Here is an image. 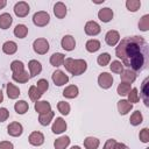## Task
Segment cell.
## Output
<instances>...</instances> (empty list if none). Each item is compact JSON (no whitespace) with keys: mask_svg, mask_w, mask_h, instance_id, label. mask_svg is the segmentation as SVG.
Here are the masks:
<instances>
[{"mask_svg":"<svg viewBox=\"0 0 149 149\" xmlns=\"http://www.w3.org/2000/svg\"><path fill=\"white\" fill-rule=\"evenodd\" d=\"M28 95H29V98H30L31 101L36 102V101H38L40 98L42 97V93L37 90V87H36L35 85H31V86L29 87V90H28Z\"/></svg>","mask_w":149,"mask_h":149,"instance_id":"obj_35","label":"cell"},{"mask_svg":"<svg viewBox=\"0 0 149 149\" xmlns=\"http://www.w3.org/2000/svg\"><path fill=\"white\" fill-rule=\"evenodd\" d=\"M13 33H14V35H15L17 38H24V37L28 35V27H27L26 24L20 23V24H17V26H15Z\"/></svg>","mask_w":149,"mask_h":149,"instance_id":"obj_32","label":"cell"},{"mask_svg":"<svg viewBox=\"0 0 149 149\" xmlns=\"http://www.w3.org/2000/svg\"><path fill=\"white\" fill-rule=\"evenodd\" d=\"M64 59H65V55H64V54H62V52H55V54H52V55L50 56L49 62H50V64H51L52 66L58 68V66L63 65Z\"/></svg>","mask_w":149,"mask_h":149,"instance_id":"obj_24","label":"cell"},{"mask_svg":"<svg viewBox=\"0 0 149 149\" xmlns=\"http://www.w3.org/2000/svg\"><path fill=\"white\" fill-rule=\"evenodd\" d=\"M116 142H118V141H116L115 139H108V140L105 142V144H104L102 149H114V147H115Z\"/></svg>","mask_w":149,"mask_h":149,"instance_id":"obj_46","label":"cell"},{"mask_svg":"<svg viewBox=\"0 0 149 149\" xmlns=\"http://www.w3.org/2000/svg\"><path fill=\"white\" fill-rule=\"evenodd\" d=\"M113 76L109 74L108 72H101L98 76V85L104 88V90H108L109 87H112L113 85Z\"/></svg>","mask_w":149,"mask_h":149,"instance_id":"obj_6","label":"cell"},{"mask_svg":"<svg viewBox=\"0 0 149 149\" xmlns=\"http://www.w3.org/2000/svg\"><path fill=\"white\" fill-rule=\"evenodd\" d=\"M34 109H35L36 113L43 114V113H47V112L51 111V105H50V102L47 101V100H38V101L35 102Z\"/></svg>","mask_w":149,"mask_h":149,"instance_id":"obj_18","label":"cell"},{"mask_svg":"<svg viewBox=\"0 0 149 149\" xmlns=\"http://www.w3.org/2000/svg\"><path fill=\"white\" fill-rule=\"evenodd\" d=\"M129 122L132 126H139L143 122V115L140 111H135L132 113L130 118H129Z\"/></svg>","mask_w":149,"mask_h":149,"instance_id":"obj_33","label":"cell"},{"mask_svg":"<svg viewBox=\"0 0 149 149\" xmlns=\"http://www.w3.org/2000/svg\"><path fill=\"white\" fill-rule=\"evenodd\" d=\"M100 146L99 139L94 136H87L84 139V147L85 149H98Z\"/></svg>","mask_w":149,"mask_h":149,"instance_id":"obj_26","label":"cell"},{"mask_svg":"<svg viewBox=\"0 0 149 149\" xmlns=\"http://www.w3.org/2000/svg\"><path fill=\"white\" fill-rule=\"evenodd\" d=\"M0 149H14V144L9 141H1L0 142Z\"/></svg>","mask_w":149,"mask_h":149,"instance_id":"obj_47","label":"cell"},{"mask_svg":"<svg viewBox=\"0 0 149 149\" xmlns=\"http://www.w3.org/2000/svg\"><path fill=\"white\" fill-rule=\"evenodd\" d=\"M109 69H111V71H112L113 73H118V74H120V73L125 70L122 63H121L120 61H118V59L112 61V63H111V65H109Z\"/></svg>","mask_w":149,"mask_h":149,"instance_id":"obj_42","label":"cell"},{"mask_svg":"<svg viewBox=\"0 0 149 149\" xmlns=\"http://www.w3.org/2000/svg\"><path fill=\"white\" fill-rule=\"evenodd\" d=\"M36 87H37V90L43 94L44 92H47L48 91V88H49V83H48V80L47 79H40V80H37V83H36V85H35Z\"/></svg>","mask_w":149,"mask_h":149,"instance_id":"obj_43","label":"cell"},{"mask_svg":"<svg viewBox=\"0 0 149 149\" xmlns=\"http://www.w3.org/2000/svg\"><path fill=\"white\" fill-rule=\"evenodd\" d=\"M7 133H8V135H10L13 137H19L23 133V127L20 122L13 121L7 126Z\"/></svg>","mask_w":149,"mask_h":149,"instance_id":"obj_11","label":"cell"},{"mask_svg":"<svg viewBox=\"0 0 149 149\" xmlns=\"http://www.w3.org/2000/svg\"><path fill=\"white\" fill-rule=\"evenodd\" d=\"M100 47H101V43H100V41L97 40V38H91V40H88V41L86 42V44H85V49H86L88 52H91V54L97 52V51L100 49Z\"/></svg>","mask_w":149,"mask_h":149,"instance_id":"obj_28","label":"cell"},{"mask_svg":"<svg viewBox=\"0 0 149 149\" xmlns=\"http://www.w3.org/2000/svg\"><path fill=\"white\" fill-rule=\"evenodd\" d=\"M66 128H68V123L62 116L56 118L51 126V130L54 134H62L66 130Z\"/></svg>","mask_w":149,"mask_h":149,"instance_id":"obj_9","label":"cell"},{"mask_svg":"<svg viewBox=\"0 0 149 149\" xmlns=\"http://www.w3.org/2000/svg\"><path fill=\"white\" fill-rule=\"evenodd\" d=\"M14 109H15V112H16L17 114L23 115V114H26V113L28 112L29 105H28V102H27L26 100H17V101L14 104Z\"/></svg>","mask_w":149,"mask_h":149,"instance_id":"obj_31","label":"cell"},{"mask_svg":"<svg viewBox=\"0 0 149 149\" xmlns=\"http://www.w3.org/2000/svg\"><path fill=\"white\" fill-rule=\"evenodd\" d=\"M132 90V84H127V83H120L116 87V93L120 95V97H126L129 91Z\"/></svg>","mask_w":149,"mask_h":149,"instance_id":"obj_34","label":"cell"},{"mask_svg":"<svg viewBox=\"0 0 149 149\" xmlns=\"http://www.w3.org/2000/svg\"><path fill=\"white\" fill-rule=\"evenodd\" d=\"M61 45L65 51H72L76 48V40L72 35H64L61 40Z\"/></svg>","mask_w":149,"mask_h":149,"instance_id":"obj_13","label":"cell"},{"mask_svg":"<svg viewBox=\"0 0 149 149\" xmlns=\"http://www.w3.org/2000/svg\"><path fill=\"white\" fill-rule=\"evenodd\" d=\"M6 91H7V95H8V98L9 99H17L19 98V95L21 94L20 93V88L15 85V84H13V83H7V85H6Z\"/></svg>","mask_w":149,"mask_h":149,"instance_id":"obj_23","label":"cell"},{"mask_svg":"<svg viewBox=\"0 0 149 149\" xmlns=\"http://www.w3.org/2000/svg\"><path fill=\"white\" fill-rule=\"evenodd\" d=\"M139 137H140L141 142H143V143H148V142H149V129H148V127H144V128L140 132Z\"/></svg>","mask_w":149,"mask_h":149,"instance_id":"obj_44","label":"cell"},{"mask_svg":"<svg viewBox=\"0 0 149 149\" xmlns=\"http://www.w3.org/2000/svg\"><path fill=\"white\" fill-rule=\"evenodd\" d=\"M120 78L122 83H127V84H133L136 80V72H134L130 69H126L120 73Z\"/></svg>","mask_w":149,"mask_h":149,"instance_id":"obj_17","label":"cell"},{"mask_svg":"<svg viewBox=\"0 0 149 149\" xmlns=\"http://www.w3.org/2000/svg\"><path fill=\"white\" fill-rule=\"evenodd\" d=\"M127 97H128V101L133 105V104H136V102H139V100H140V94H139V90L136 88V87H132V90L129 91V93L127 94Z\"/></svg>","mask_w":149,"mask_h":149,"instance_id":"obj_39","label":"cell"},{"mask_svg":"<svg viewBox=\"0 0 149 149\" xmlns=\"http://www.w3.org/2000/svg\"><path fill=\"white\" fill-rule=\"evenodd\" d=\"M78 94H79V88L77 85H68L63 90V97L68 99H74L78 97Z\"/></svg>","mask_w":149,"mask_h":149,"instance_id":"obj_20","label":"cell"},{"mask_svg":"<svg viewBox=\"0 0 149 149\" xmlns=\"http://www.w3.org/2000/svg\"><path fill=\"white\" fill-rule=\"evenodd\" d=\"M70 149H81V148H80L79 146H72V147H71Z\"/></svg>","mask_w":149,"mask_h":149,"instance_id":"obj_51","label":"cell"},{"mask_svg":"<svg viewBox=\"0 0 149 149\" xmlns=\"http://www.w3.org/2000/svg\"><path fill=\"white\" fill-rule=\"evenodd\" d=\"M2 51L6 55H14L17 51V44L14 41H6L2 44Z\"/></svg>","mask_w":149,"mask_h":149,"instance_id":"obj_29","label":"cell"},{"mask_svg":"<svg viewBox=\"0 0 149 149\" xmlns=\"http://www.w3.org/2000/svg\"><path fill=\"white\" fill-rule=\"evenodd\" d=\"M114 149H129V147H128L127 144L122 143V142H116V144H115Z\"/></svg>","mask_w":149,"mask_h":149,"instance_id":"obj_48","label":"cell"},{"mask_svg":"<svg viewBox=\"0 0 149 149\" xmlns=\"http://www.w3.org/2000/svg\"><path fill=\"white\" fill-rule=\"evenodd\" d=\"M13 23V19H12V15L9 13H2L0 14V28L6 30L8 29Z\"/></svg>","mask_w":149,"mask_h":149,"instance_id":"obj_27","label":"cell"},{"mask_svg":"<svg viewBox=\"0 0 149 149\" xmlns=\"http://www.w3.org/2000/svg\"><path fill=\"white\" fill-rule=\"evenodd\" d=\"M146 149H149V148H146Z\"/></svg>","mask_w":149,"mask_h":149,"instance_id":"obj_52","label":"cell"},{"mask_svg":"<svg viewBox=\"0 0 149 149\" xmlns=\"http://www.w3.org/2000/svg\"><path fill=\"white\" fill-rule=\"evenodd\" d=\"M3 101V93H2V91L0 90V104Z\"/></svg>","mask_w":149,"mask_h":149,"instance_id":"obj_50","label":"cell"},{"mask_svg":"<svg viewBox=\"0 0 149 149\" xmlns=\"http://www.w3.org/2000/svg\"><path fill=\"white\" fill-rule=\"evenodd\" d=\"M9 118V111L6 107H0V122H5Z\"/></svg>","mask_w":149,"mask_h":149,"instance_id":"obj_45","label":"cell"},{"mask_svg":"<svg viewBox=\"0 0 149 149\" xmlns=\"http://www.w3.org/2000/svg\"><path fill=\"white\" fill-rule=\"evenodd\" d=\"M113 16H114L113 9H111L109 7H104V8L99 9V12H98V19L104 23L112 21Z\"/></svg>","mask_w":149,"mask_h":149,"instance_id":"obj_14","label":"cell"},{"mask_svg":"<svg viewBox=\"0 0 149 149\" xmlns=\"http://www.w3.org/2000/svg\"><path fill=\"white\" fill-rule=\"evenodd\" d=\"M111 62V55L108 52H101L98 57H97V63L100 66H106L108 65Z\"/></svg>","mask_w":149,"mask_h":149,"instance_id":"obj_38","label":"cell"},{"mask_svg":"<svg viewBox=\"0 0 149 149\" xmlns=\"http://www.w3.org/2000/svg\"><path fill=\"white\" fill-rule=\"evenodd\" d=\"M54 14L57 19H64L68 14V8L64 2L58 1L54 5Z\"/></svg>","mask_w":149,"mask_h":149,"instance_id":"obj_16","label":"cell"},{"mask_svg":"<svg viewBox=\"0 0 149 149\" xmlns=\"http://www.w3.org/2000/svg\"><path fill=\"white\" fill-rule=\"evenodd\" d=\"M50 22V15L45 10H38L33 15V23L36 27H45Z\"/></svg>","mask_w":149,"mask_h":149,"instance_id":"obj_3","label":"cell"},{"mask_svg":"<svg viewBox=\"0 0 149 149\" xmlns=\"http://www.w3.org/2000/svg\"><path fill=\"white\" fill-rule=\"evenodd\" d=\"M28 70H29L30 78H34V77H36L37 74L41 73V71H42V64L38 61H36V59H30L28 62Z\"/></svg>","mask_w":149,"mask_h":149,"instance_id":"obj_15","label":"cell"},{"mask_svg":"<svg viewBox=\"0 0 149 149\" xmlns=\"http://www.w3.org/2000/svg\"><path fill=\"white\" fill-rule=\"evenodd\" d=\"M49 48L50 47H49V42L47 41V38L40 37L33 42V49L37 55H45L49 51Z\"/></svg>","mask_w":149,"mask_h":149,"instance_id":"obj_4","label":"cell"},{"mask_svg":"<svg viewBox=\"0 0 149 149\" xmlns=\"http://www.w3.org/2000/svg\"><path fill=\"white\" fill-rule=\"evenodd\" d=\"M133 109V105L127 99H120L118 101V111L120 115H126Z\"/></svg>","mask_w":149,"mask_h":149,"instance_id":"obj_19","label":"cell"},{"mask_svg":"<svg viewBox=\"0 0 149 149\" xmlns=\"http://www.w3.org/2000/svg\"><path fill=\"white\" fill-rule=\"evenodd\" d=\"M84 30H85V34L88 35V36H97L98 34H100L101 27H100V24L98 22L91 20V21H87L85 23Z\"/></svg>","mask_w":149,"mask_h":149,"instance_id":"obj_7","label":"cell"},{"mask_svg":"<svg viewBox=\"0 0 149 149\" xmlns=\"http://www.w3.org/2000/svg\"><path fill=\"white\" fill-rule=\"evenodd\" d=\"M13 10L17 17H26L30 12V7L26 1H19L14 5Z\"/></svg>","mask_w":149,"mask_h":149,"instance_id":"obj_5","label":"cell"},{"mask_svg":"<svg viewBox=\"0 0 149 149\" xmlns=\"http://www.w3.org/2000/svg\"><path fill=\"white\" fill-rule=\"evenodd\" d=\"M105 42L109 45V47H115L118 45V43L120 42V34L118 30H108L105 35Z\"/></svg>","mask_w":149,"mask_h":149,"instance_id":"obj_12","label":"cell"},{"mask_svg":"<svg viewBox=\"0 0 149 149\" xmlns=\"http://www.w3.org/2000/svg\"><path fill=\"white\" fill-rule=\"evenodd\" d=\"M141 7V1L140 0H127L126 1V8L129 12H137Z\"/></svg>","mask_w":149,"mask_h":149,"instance_id":"obj_40","label":"cell"},{"mask_svg":"<svg viewBox=\"0 0 149 149\" xmlns=\"http://www.w3.org/2000/svg\"><path fill=\"white\" fill-rule=\"evenodd\" d=\"M6 5H7V1H6V0H0V9L5 8Z\"/></svg>","mask_w":149,"mask_h":149,"instance_id":"obj_49","label":"cell"},{"mask_svg":"<svg viewBox=\"0 0 149 149\" xmlns=\"http://www.w3.org/2000/svg\"><path fill=\"white\" fill-rule=\"evenodd\" d=\"M54 118H55V112L51 109V111H49L47 113L40 114L38 115V122L42 126H48V125H50V122L52 121Z\"/></svg>","mask_w":149,"mask_h":149,"instance_id":"obj_25","label":"cell"},{"mask_svg":"<svg viewBox=\"0 0 149 149\" xmlns=\"http://www.w3.org/2000/svg\"><path fill=\"white\" fill-rule=\"evenodd\" d=\"M70 142H71L70 137L68 135H63L55 140L54 147H55V149H66L70 146Z\"/></svg>","mask_w":149,"mask_h":149,"instance_id":"obj_22","label":"cell"},{"mask_svg":"<svg viewBox=\"0 0 149 149\" xmlns=\"http://www.w3.org/2000/svg\"><path fill=\"white\" fill-rule=\"evenodd\" d=\"M57 109L62 115H69L71 112V106L66 101H58L57 104Z\"/></svg>","mask_w":149,"mask_h":149,"instance_id":"obj_36","label":"cell"},{"mask_svg":"<svg viewBox=\"0 0 149 149\" xmlns=\"http://www.w3.org/2000/svg\"><path fill=\"white\" fill-rule=\"evenodd\" d=\"M139 29L142 31L149 30V14H144L139 21Z\"/></svg>","mask_w":149,"mask_h":149,"instance_id":"obj_41","label":"cell"},{"mask_svg":"<svg viewBox=\"0 0 149 149\" xmlns=\"http://www.w3.org/2000/svg\"><path fill=\"white\" fill-rule=\"evenodd\" d=\"M51 79H52V81L56 86H63V85L68 84V81H69L68 74H65V72H63L62 70H56L52 73Z\"/></svg>","mask_w":149,"mask_h":149,"instance_id":"obj_8","label":"cell"},{"mask_svg":"<svg viewBox=\"0 0 149 149\" xmlns=\"http://www.w3.org/2000/svg\"><path fill=\"white\" fill-rule=\"evenodd\" d=\"M10 71H12V73H19V72L24 71V64H23V62H21L19 59L13 61L10 63Z\"/></svg>","mask_w":149,"mask_h":149,"instance_id":"obj_37","label":"cell"},{"mask_svg":"<svg viewBox=\"0 0 149 149\" xmlns=\"http://www.w3.org/2000/svg\"><path fill=\"white\" fill-rule=\"evenodd\" d=\"M148 83H149V78L147 77L143 80L142 86H141V98L147 107L149 106V84Z\"/></svg>","mask_w":149,"mask_h":149,"instance_id":"obj_21","label":"cell"},{"mask_svg":"<svg viewBox=\"0 0 149 149\" xmlns=\"http://www.w3.org/2000/svg\"><path fill=\"white\" fill-rule=\"evenodd\" d=\"M12 79L15 81V83H19V84H24L27 83L29 79H30V76L28 73V71H22V72H19V73H12Z\"/></svg>","mask_w":149,"mask_h":149,"instance_id":"obj_30","label":"cell"},{"mask_svg":"<svg viewBox=\"0 0 149 149\" xmlns=\"http://www.w3.org/2000/svg\"><path fill=\"white\" fill-rule=\"evenodd\" d=\"M63 66L68 72H70L73 76H80L87 70V63L85 59H73L71 57H68L64 59Z\"/></svg>","mask_w":149,"mask_h":149,"instance_id":"obj_2","label":"cell"},{"mask_svg":"<svg viewBox=\"0 0 149 149\" xmlns=\"http://www.w3.org/2000/svg\"><path fill=\"white\" fill-rule=\"evenodd\" d=\"M44 135H43V133H41V132H38V130H34V132H31L30 134H29V136H28V142L31 144V146H34V147H40V146H42L43 143H44Z\"/></svg>","mask_w":149,"mask_h":149,"instance_id":"obj_10","label":"cell"},{"mask_svg":"<svg viewBox=\"0 0 149 149\" xmlns=\"http://www.w3.org/2000/svg\"><path fill=\"white\" fill-rule=\"evenodd\" d=\"M115 55L121 59L122 65L134 72H141L149 61V45L142 36H128L120 40L115 48Z\"/></svg>","mask_w":149,"mask_h":149,"instance_id":"obj_1","label":"cell"}]
</instances>
